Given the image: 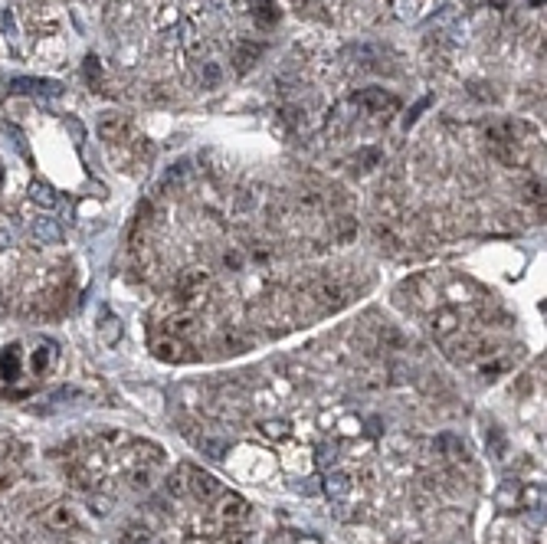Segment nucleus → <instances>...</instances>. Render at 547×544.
Instances as JSON below:
<instances>
[{
	"label": "nucleus",
	"instance_id": "nucleus-23",
	"mask_svg": "<svg viewBox=\"0 0 547 544\" xmlns=\"http://www.w3.org/2000/svg\"><path fill=\"white\" fill-rule=\"evenodd\" d=\"M154 538H151V531H148V528H128V531H125V535H121V541L118 544H151Z\"/></svg>",
	"mask_w": 547,
	"mask_h": 544
},
{
	"label": "nucleus",
	"instance_id": "nucleus-9",
	"mask_svg": "<svg viewBox=\"0 0 547 544\" xmlns=\"http://www.w3.org/2000/svg\"><path fill=\"white\" fill-rule=\"evenodd\" d=\"M321 492L331 499V502H344L350 495V479L344 472H328L325 476V485H321Z\"/></svg>",
	"mask_w": 547,
	"mask_h": 544
},
{
	"label": "nucleus",
	"instance_id": "nucleus-17",
	"mask_svg": "<svg viewBox=\"0 0 547 544\" xmlns=\"http://www.w3.org/2000/svg\"><path fill=\"white\" fill-rule=\"evenodd\" d=\"M46 525L56 528V531H69V528L76 525V518H72V511H69L66 505H53V508L46 511Z\"/></svg>",
	"mask_w": 547,
	"mask_h": 544
},
{
	"label": "nucleus",
	"instance_id": "nucleus-10",
	"mask_svg": "<svg viewBox=\"0 0 547 544\" xmlns=\"http://www.w3.org/2000/svg\"><path fill=\"white\" fill-rule=\"evenodd\" d=\"M455 332H459V315H455L453 308H443V312L433 315V334H436L439 341H446Z\"/></svg>",
	"mask_w": 547,
	"mask_h": 544
},
{
	"label": "nucleus",
	"instance_id": "nucleus-4",
	"mask_svg": "<svg viewBox=\"0 0 547 544\" xmlns=\"http://www.w3.org/2000/svg\"><path fill=\"white\" fill-rule=\"evenodd\" d=\"M350 102L360 105V109L368 111H384V109H397V99L384 89H360V92L350 95Z\"/></svg>",
	"mask_w": 547,
	"mask_h": 544
},
{
	"label": "nucleus",
	"instance_id": "nucleus-31",
	"mask_svg": "<svg viewBox=\"0 0 547 544\" xmlns=\"http://www.w3.org/2000/svg\"><path fill=\"white\" fill-rule=\"evenodd\" d=\"M102 341L105 344H115V341H118V322H115V318H109V322L102 325Z\"/></svg>",
	"mask_w": 547,
	"mask_h": 544
},
{
	"label": "nucleus",
	"instance_id": "nucleus-25",
	"mask_svg": "<svg viewBox=\"0 0 547 544\" xmlns=\"http://www.w3.org/2000/svg\"><path fill=\"white\" fill-rule=\"evenodd\" d=\"M197 446L210 456V459H223V456H226V442L223 440H200Z\"/></svg>",
	"mask_w": 547,
	"mask_h": 544
},
{
	"label": "nucleus",
	"instance_id": "nucleus-18",
	"mask_svg": "<svg viewBox=\"0 0 547 544\" xmlns=\"http://www.w3.org/2000/svg\"><path fill=\"white\" fill-rule=\"evenodd\" d=\"M223 82L220 62H200V89H216Z\"/></svg>",
	"mask_w": 547,
	"mask_h": 544
},
{
	"label": "nucleus",
	"instance_id": "nucleus-32",
	"mask_svg": "<svg viewBox=\"0 0 547 544\" xmlns=\"http://www.w3.org/2000/svg\"><path fill=\"white\" fill-rule=\"evenodd\" d=\"M358 161L364 164V168H360V170H370V168H374L377 161H380V151H374V148H370V151H360V158H358Z\"/></svg>",
	"mask_w": 547,
	"mask_h": 544
},
{
	"label": "nucleus",
	"instance_id": "nucleus-20",
	"mask_svg": "<svg viewBox=\"0 0 547 544\" xmlns=\"http://www.w3.org/2000/svg\"><path fill=\"white\" fill-rule=\"evenodd\" d=\"M390 7H394L397 20H416L419 17V0H394Z\"/></svg>",
	"mask_w": 547,
	"mask_h": 544
},
{
	"label": "nucleus",
	"instance_id": "nucleus-12",
	"mask_svg": "<svg viewBox=\"0 0 547 544\" xmlns=\"http://www.w3.org/2000/svg\"><path fill=\"white\" fill-rule=\"evenodd\" d=\"M249 13L259 26H275L279 23V10H275V0H253L249 4Z\"/></svg>",
	"mask_w": 547,
	"mask_h": 544
},
{
	"label": "nucleus",
	"instance_id": "nucleus-8",
	"mask_svg": "<svg viewBox=\"0 0 547 544\" xmlns=\"http://www.w3.org/2000/svg\"><path fill=\"white\" fill-rule=\"evenodd\" d=\"M151 351H154V357L158 361H167V364H174V361H184V341L180 338H154V344H151Z\"/></svg>",
	"mask_w": 547,
	"mask_h": 544
},
{
	"label": "nucleus",
	"instance_id": "nucleus-19",
	"mask_svg": "<svg viewBox=\"0 0 547 544\" xmlns=\"http://www.w3.org/2000/svg\"><path fill=\"white\" fill-rule=\"evenodd\" d=\"M86 82L92 85V92L102 85V62H99V56H95V53H89V56H86Z\"/></svg>",
	"mask_w": 547,
	"mask_h": 544
},
{
	"label": "nucleus",
	"instance_id": "nucleus-14",
	"mask_svg": "<svg viewBox=\"0 0 547 544\" xmlns=\"http://www.w3.org/2000/svg\"><path fill=\"white\" fill-rule=\"evenodd\" d=\"M0 377L4 381H17L20 377V348L10 344V348L0 351Z\"/></svg>",
	"mask_w": 547,
	"mask_h": 544
},
{
	"label": "nucleus",
	"instance_id": "nucleus-1",
	"mask_svg": "<svg viewBox=\"0 0 547 544\" xmlns=\"http://www.w3.org/2000/svg\"><path fill=\"white\" fill-rule=\"evenodd\" d=\"M10 89L20 95H40V99H56V95H62V82H56V79H33V76L10 79Z\"/></svg>",
	"mask_w": 547,
	"mask_h": 544
},
{
	"label": "nucleus",
	"instance_id": "nucleus-33",
	"mask_svg": "<svg viewBox=\"0 0 547 544\" xmlns=\"http://www.w3.org/2000/svg\"><path fill=\"white\" fill-rule=\"evenodd\" d=\"M485 4H488V7H495V10H504V7H508V0H485Z\"/></svg>",
	"mask_w": 547,
	"mask_h": 544
},
{
	"label": "nucleus",
	"instance_id": "nucleus-36",
	"mask_svg": "<svg viewBox=\"0 0 547 544\" xmlns=\"http://www.w3.org/2000/svg\"><path fill=\"white\" fill-rule=\"evenodd\" d=\"M0 184H4V168H0Z\"/></svg>",
	"mask_w": 547,
	"mask_h": 544
},
{
	"label": "nucleus",
	"instance_id": "nucleus-28",
	"mask_svg": "<svg viewBox=\"0 0 547 544\" xmlns=\"http://www.w3.org/2000/svg\"><path fill=\"white\" fill-rule=\"evenodd\" d=\"M429 105H433V95H423V99H419V102L410 109V115L403 119V125H407V128H410V125H416V119H419V115H423V111L429 109Z\"/></svg>",
	"mask_w": 547,
	"mask_h": 544
},
{
	"label": "nucleus",
	"instance_id": "nucleus-11",
	"mask_svg": "<svg viewBox=\"0 0 547 544\" xmlns=\"http://www.w3.org/2000/svg\"><path fill=\"white\" fill-rule=\"evenodd\" d=\"M30 233H33V239H40V243H60L62 239L60 223L53 220V217H40V220H33Z\"/></svg>",
	"mask_w": 547,
	"mask_h": 544
},
{
	"label": "nucleus",
	"instance_id": "nucleus-7",
	"mask_svg": "<svg viewBox=\"0 0 547 544\" xmlns=\"http://www.w3.org/2000/svg\"><path fill=\"white\" fill-rule=\"evenodd\" d=\"M246 515H249V505L243 502L240 495H233V492L223 495V502H220V518L226 521V525H240V521H246Z\"/></svg>",
	"mask_w": 547,
	"mask_h": 544
},
{
	"label": "nucleus",
	"instance_id": "nucleus-16",
	"mask_svg": "<svg viewBox=\"0 0 547 544\" xmlns=\"http://www.w3.org/2000/svg\"><path fill=\"white\" fill-rule=\"evenodd\" d=\"M30 200H33L36 207H43V210H53V207L60 204L56 190H53L50 184H43V180H33V184H30Z\"/></svg>",
	"mask_w": 547,
	"mask_h": 544
},
{
	"label": "nucleus",
	"instance_id": "nucleus-15",
	"mask_svg": "<svg viewBox=\"0 0 547 544\" xmlns=\"http://www.w3.org/2000/svg\"><path fill=\"white\" fill-rule=\"evenodd\" d=\"M99 135L105 141H115V138L125 135V119H121L118 111H105L102 119H99Z\"/></svg>",
	"mask_w": 547,
	"mask_h": 544
},
{
	"label": "nucleus",
	"instance_id": "nucleus-27",
	"mask_svg": "<svg viewBox=\"0 0 547 544\" xmlns=\"http://www.w3.org/2000/svg\"><path fill=\"white\" fill-rule=\"evenodd\" d=\"M66 131L72 135V141H76V145H82V141H86V125H82L76 115H66Z\"/></svg>",
	"mask_w": 547,
	"mask_h": 544
},
{
	"label": "nucleus",
	"instance_id": "nucleus-35",
	"mask_svg": "<svg viewBox=\"0 0 547 544\" xmlns=\"http://www.w3.org/2000/svg\"><path fill=\"white\" fill-rule=\"evenodd\" d=\"M531 7H544V0H531Z\"/></svg>",
	"mask_w": 547,
	"mask_h": 544
},
{
	"label": "nucleus",
	"instance_id": "nucleus-24",
	"mask_svg": "<svg viewBox=\"0 0 547 544\" xmlns=\"http://www.w3.org/2000/svg\"><path fill=\"white\" fill-rule=\"evenodd\" d=\"M318 466H334V462H338V446H334V442H321V446H318Z\"/></svg>",
	"mask_w": 547,
	"mask_h": 544
},
{
	"label": "nucleus",
	"instance_id": "nucleus-6",
	"mask_svg": "<svg viewBox=\"0 0 547 544\" xmlns=\"http://www.w3.org/2000/svg\"><path fill=\"white\" fill-rule=\"evenodd\" d=\"M206 282H210V276H206L204 269H187V272H180L177 276V295L187 302L190 295H197L200 289H204Z\"/></svg>",
	"mask_w": 547,
	"mask_h": 544
},
{
	"label": "nucleus",
	"instance_id": "nucleus-13",
	"mask_svg": "<svg viewBox=\"0 0 547 544\" xmlns=\"http://www.w3.org/2000/svg\"><path fill=\"white\" fill-rule=\"evenodd\" d=\"M495 505L498 508H521V485L514 482V479H504L495 495Z\"/></svg>",
	"mask_w": 547,
	"mask_h": 544
},
{
	"label": "nucleus",
	"instance_id": "nucleus-3",
	"mask_svg": "<svg viewBox=\"0 0 547 544\" xmlns=\"http://www.w3.org/2000/svg\"><path fill=\"white\" fill-rule=\"evenodd\" d=\"M446 354H449V361H455V364H469L472 357L482 354V344L472 334H455V338H446Z\"/></svg>",
	"mask_w": 547,
	"mask_h": 544
},
{
	"label": "nucleus",
	"instance_id": "nucleus-26",
	"mask_svg": "<svg viewBox=\"0 0 547 544\" xmlns=\"http://www.w3.org/2000/svg\"><path fill=\"white\" fill-rule=\"evenodd\" d=\"M292 489H295L299 495H318V492H321V479H318V476H308V479H302V482H295Z\"/></svg>",
	"mask_w": 547,
	"mask_h": 544
},
{
	"label": "nucleus",
	"instance_id": "nucleus-2",
	"mask_svg": "<svg viewBox=\"0 0 547 544\" xmlns=\"http://www.w3.org/2000/svg\"><path fill=\"white\" fill-rule=\"evenodd\" d=\"M184 476L190 479V492L197 495L200 502H214V499L223 495L220 479H214L210 472H204V469H184Z\"/></svg>",
	"mask_w": 547,
	"mask_h": 544
},
{
	"label": "nucleus",
	"instance_id": "nucleus-5",
	"mask_svg": "<svg viewBox=\"0 0 547 544\" xmlns=\"http://www.w3.org/2000/svg\"><path fill=\"white\" fill-rule=\"evenodd\" d=\"M265 53L263 43H253V40H240L236 43V53H233V62H236V72H249V66H256L259 56Z\"/></svg>",
	"mask_w": 547,
	"mask_h": 544
},
{
	"label": "nucleus",
	"instance_id": "nucleus-37",
	"mask_svg": "<svg viewBox=\"0 0 547 544\" xmlns=\"http://www.w3.org/2000/svg\"><path fill=\"white\" fill-rule=\"evenodd\" d=\"M295 4H305V0H295Z\"/></svg>",
	"mask_w": 547,
	"mask_h": 544
},
{
	"label": "nucleus",
	"instance_id": "nucleus-30",
	"mask_svg": "<svg viewBox=\"0 0 547 544\" xmlns=\"http://www.w3.org/2000/svg\"><path fill=\"white\" fill-rule=\"evenodd\" d=\"M0 30H4L10 40H17V23H13V13H10V10H4V13H0Z\"/></svg>",
	"mask_w": 547,
	"mask_h": 544
},
{
	"label": "nucleus",
	"instance_id": "nucleus-21",
	"mask_svg": "<svg viewBox=\"0 0 547 544\" xmlns=\"http://www.w3.org/2000/svg\"><path fill=\"white\" fill-rule=\"evenodd\" d=\"M53 361H56V344H53V341H46V348L40 344V351L33 354V367H36V371H46Z\"/></svg>",
	"mask_w": 547,
	"mask_h": 544
},
{
	"label": "nucleus",
	"instance_id": "nucleus-22",
	"mask_svg": "<svg viewBox=\"0 0 547 544\" xmlns=\"http://www.w3.org/2000/svg\"><path fill=\"white\" fill-rule=\"evenodd\" d=\"M289 430H292V426L285 423V420H265V423H263V433L269 436V440H285V436H289Z\"/></svg>",
	"mask_w": 547,
	"mask_h": 544
},
{
	"label": "nucleus",
	"instance_id": "nucleus-29",
	"mask_svg": "<svg viewBox=\"0 0 547 544\" xmlns=\"http://www.w3.org/2000/svg\"><path fill=\"white\" fill-rule=\"evenodd\" d=\"M167 325H171V334H177V338L180 334H187V332H194V318H187V315H184V318H171Z\"/></svg>",
	"mask_w": 547,
	"mask_h": 544
},
{
	"label": "nucleus",
	"instance_id": "nucleus-34",
	"mask_svg": "<svg viewBox=\"0 0 547 544\" xmlns=\"http://www.w3.org/2000/svg\"><path fill=\"white\" fill-rule=\"evenodd\" d=\"M7 246H10V233H4V230H0V253H4Z\"/></svg>",
	"mask_w": 547,
	"mask_h": 544
}]
</instances>
